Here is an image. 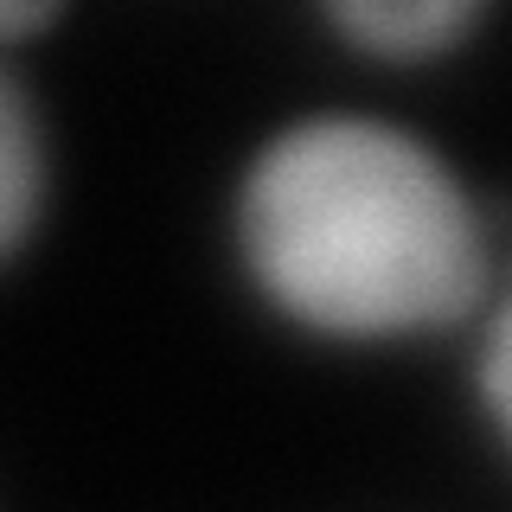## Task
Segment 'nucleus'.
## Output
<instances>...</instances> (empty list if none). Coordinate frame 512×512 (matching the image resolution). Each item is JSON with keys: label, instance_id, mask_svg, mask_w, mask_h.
Wrapping results in <instances>:
<instances>
[{"label": "nucleus", "instance_id": "obj_3", "mask_svg": "<svg viewBox=\"0 0 512 512\" xmlns=\"http://www.w3.org/2000/svg\"><path fill=\"white\" fill-rule=\"evenodd\" d=\"M52 218V128L39 96L0 52V269L39 244Z\"/></svg>", "mask_w": 512, "mask_h": 512}, {"label": "nucleus", "instance_id": "obj_2", "mask_svg": "<svg viewBox=\"0 0 512 512\" xmlns=\"http://www.w3.org/2000/svg\"><path fill=\"white\" fill-rule=\"evenodd\" d=\"M314 13L352 58L384 71H423L474 39L493 0H314Z\"/></svg>", "mask_w": 512, "mask_h": 512}, {"label": "nucleus", "instance_id": "obj_4", "mask_svg": "<svg viewBox=\"0 0 512 512\" xmlns=\"http://www.w3.org/2000/svg\"><path fill=\"white\" fill-rule=\"evenodd\" d=\"M71 0H0V52H13V45H32L45 39Z\"/></svg>", "mask_w": 512, "mask_h": 512}, {"label": "nucleus", "instance_id": "obj_1", "mask_svg": "<svg viewBox=\"0 0 512 512\" xmlns=\"http://www.w3.org/2000/svg\"><path fill=\"white\" fill-rule=\"evenodd\" d=\"M231 263L276 327L340 352L468 333L493 308V218L410 122L308 109L269 128L224 205Z\"/></svg>", "mask_w": 512, "mask_h": 512}]
</instances>
